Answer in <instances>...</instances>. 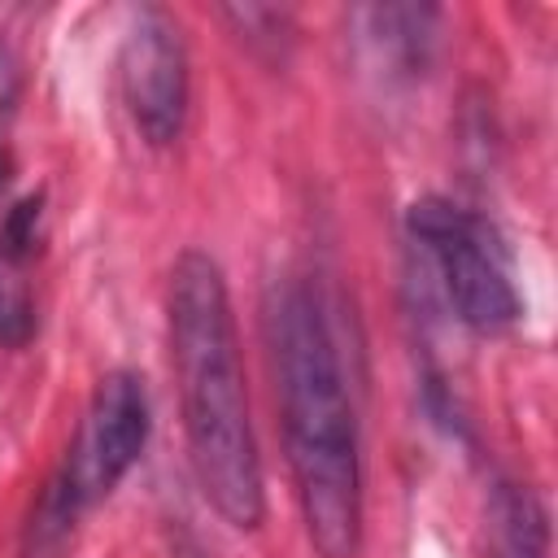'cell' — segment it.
I'll list each match as a JSON object with an SVG mask.
<instances>
[{
	"mask_svg": "<svg viewBox=\"0 0 558 558\" xmlns=\"http://www.w3.org/2000/svg\"><path fill=\"white\" fill-rule=\"evenodd\" d=\"M405 227L432 253L440 288L471 331L497 336L519 323L523 301L510 283L506 257L484 218H475L471 209H462L445 196H423L410 205Z\"/></svg>",
	"mask_w": 558,
	"mask_h": 558,
	"instance_id": "obj_3",
	"label": "cell"
},
{
	"mask_svg": "<svg viewBox=\"0 0 558 558\" xmlns=\"http://www.w3.org/2000/svg\"><path fill=\"white\" fill-rule=\"evenodd\" d=\"M488 519V558H545V510L527 488L501 484Z\"/></svg>",
	"mask_w": 558,
	"mask_h": 558,
	"instance_id": "obj_7",
	"label": "cell"
},
{
	"mask_svg": "<svg viewBox=\"0 0 558 558\" xmlns=\"http://www.w3.org/2000/svg\"><path fill=\"white\" fill-rule=\"evenodd\" d=\"M17 92H22V74H17V61L9 48H0V122L13 113L17 105Z\"/></svg>",
	"mask_w": 558,
	"mask_h": 558,
	"instance_id": "obj_8",
	"label": "cell"
},
{
	"mask_svg": "<svg viewBox=\"0 0 558 558\" xmlns=\"http://www.w3.org/2000/svg\"><path fill=\"white\" fill-rule=\"evenodd\" d=\"M148 445V392L144 379L131 371H113L96 384L78 436L52 475L61 497L83 514L100 497L118 488V480L140 462Z\"/></svg>",
	"mask_w": 558,
	"mask_h": 558,
	"instance_id": "obj_4",
	"label": "cell"
},
{
	"mask_svg": "<svg viewBox=\"0 0 558 558\" xmlns=\"http://www.w3.org/2000/svg\"><path fill=\"white\" fill-rule=\"evenodd\" d=\"M118 87L135 131L166 148L183 135L187 118V52L179 26L161 9H144L118 52Z\"/></svg>",
	"mask_w": 558,
	"mask_h": 558,
	"instance_id": "obj_5",
	"label": "cell"
},
{
	"mask_svg": "<svg viewBox=\"0 0 558 558\" xmlns=\"http://www.w3.org/2000/svg\"><path fill=\"white\" fill-rule=\"evenodd\" d=\"M170 357L183 401V436L205 501L240 532L266 514V480L240 366V336L218 262L201 248L170 266Z\"/></svg>",
	"mask_w": 558,
	"mask_h": 558,
	"instance_id": "obj_2",
	"label": "cell"
},
{
	"mask_svg": "<svg viewBox=\"0 0 558 558\" xmlns=\"http://www.w3.org/2000/svg\"><path fill=\"white\" fill-rule=\"evenodd\" d=\"M270 353L283 401L288 466L310 545L323 558L362 549V449L344 362L318 292L288 279L270 305Z\"/></svg>",
	"mask_w": 558,
	"mask_h": 558,
	"instance_id": "obj_1",
	"label": "cell"
},
{
	"mask_svg": "<svg viewBox=\"0 0 558 558\" xmlns=\"http://www.w3.org/2000/svg\"><path fill=\"white\" fill-rule=\"evenodd\" d=\"M39 196H26L0 218V344L9 349L35 336L31 257L39 248Z\"/></svg>",
	"mask_w": 558,
	"mask_h": 558,
	"instance_id": "obj_6",
	"label": "cell"
}]
</instances>
